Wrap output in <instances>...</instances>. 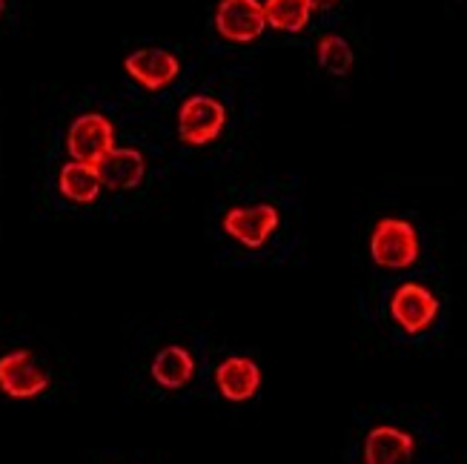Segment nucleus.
I'll return each mask as SVG.
<instances>
[{
  "mask_svg": "<svg viewBox=\"0 0 467 464\" xmlns=\"http://www.w3.org/2000/svg\"><path fill=\"white\" fill-rule=\"evenodd\" d=\"M6 12V0H0V15H4Z\"/></svg>",
  "mask_w": 467,
  "mask_h": 464,
  "instance_id": "obj_17",
  "label": "nucleus"
},
{
  "mask_svg": "<svg viewBox=\"0 0 467 464\" xmlns=\"http://www.w3.org/2000/svg\"><path fill=\"white\" fill-rule=\"evenodd\" d=\"M195 373V361L187 347H164L155 361H152V378L158 381L164 390H181L190 385V378Z\"/></svg>",
  "mask_w": 467,
  "mask_h": 464,
  "instance_id": "obj_13",
  "label": "nucleus"
},
{
  "mask_svg": "<svg viewBox=\"0 0 467 464\" xmlns=\"http://www.w3.org/2000/svg\"><path fill=\"white\" fill-rule=\"evenodd\" d=\"M278 210L270 204H255V207H233L224 215V232L238 241V244L258 250L270 241V235L278 230Z\"/></svg>",
  "mask_w": 467,
  "mask_h": 464,
  "instance_id": "obj_6",
  "label": "nucleus"
},
{
  "mask_svg": "<svg viewBox=\"0 0 467 464\" xmlns=\"http://www.w3.org/2000/svg\"><path fill=\"white\" fill-rule=\"evenodd\" d=\"M57 187H60V195L72 201V204H92V201H98L100 190H104L98 170L92 164H80V160H69V164L60 170Z\"/></svg>",
  "mask_w": 467,
  "mask_h": 464,
  "instance_id": "obj_12",
  "label": "nucleus"
},
{
  "mask_svg": "<svg viewBox=\"0 0 467 464\" xmlns=\"http://www.w3.org/2000/svg\"><path fill=\"white\" fill-rule=\"evenodd\" d=\"M310 4L307 0H267L264 4V17H267V26L278 32H301L310 24Z\"/></svg>",
  "mask_w": 467,
  "mask_h": 464,
  "instance_id": "obj_14",
  "label": "nucleus"
},
{
  "mask_svg": "<svg viewBox=\"0 0 467 464\" xmlns=\"http://www.w3.org/2000/svg\"><path fill=\"white\" fill-rule=\"evenodd\" d=\"M390 313L396 318V325L408 333L419 335L421 330H428L436 315H439V298L421 284H401L393 298H390Z\"/></svg>",
  "mask_w": 467,
  "mask_h": 464,
  "instance_id": "obj_5",
  "label": "nucleus"
},
{
  "mask_svg": "<svg viewBox=\"0 0 467 464\" xmlns=\"http://www.w3.org/2000/svg\"><path fill=\"white\" fill-rule=\"evenodd\" d=\"M95 170H98L100 184H104L107 190L120 192V190H132L144 180L147 160L138 150L127 147V150H112Z\"/></svg>",
  "mask_w": 467,
  "mask_h": 464,
  "instance_id": "obj_11",
  "label": "nucleus"
},
{
  "mask_svg": "<svg viewBox=\"0 0 467 464\" xmlns=\"http://www.w3.org/2000/svg\"><path fill=\"white\" fill-rule=\"evenodd\" d=\"M416 441L399 428H373L364 438V464H408L413 459Z\"/></svg>",
  "mask_w": 467,
  "mask_h": 464,
  "instance_id": "obj_9",
  "label": "nucleus"
},
{
  "mask_svg": "<svg viewBox=\"0 0 467 464\" xmlns=\"http://www.w3.org/2000/svg\"><path fill=\"white\" fill-rule=\"evenodd\" d=\"M227 109L213 95H190L178 109V135L190 147H204L224 132Z\"/></svg>",
  "mask_w": 467,
  "mask_h": 464,
  "instance_id": "obj_2",
  "label": "nucleus"
},
{
  "mask_svg": "<svg viewBox=\"0 0 467 464\" xmlns=\"http://www.w3.org/2000/svg\"><path fill=\"white\" fill-rule=\"evenodd\" d=\"M370 255L384 270H408L419 258L416 227L404 218H381L370 235Z\"/></svg>",
  "mask_w": 467,
  "mask_h": 464,
  "instance_id": "obj_1",
  "label": "nucleus"
},
{
  "mask_svg": "<svg viewBox=\"0 0 467 464\" xmlns=\"http://www.w3.org/2000/svg\"><path fill=\"white\" fill-rule=\"evenodd\" d=\"M67 150H69L72 160L98 167L100 160L115 150L112 120L98 112H87V115L75 118L67 132Z\"/></svg>",
  "mask_w": 467,
  "mask_h": 464,
  "instance_id": "obj_3",
  "label": "nucleus"
},
{
  "mask_svg": "<svg viewBox=\"0 0 467 464\" xmlns=\"http://www.w3.org/2000/svg\"><path fill=\"white\" fill-rule=\"evenodd\" d=\"M124 69L135 77L140 87L158 92L170 87L181 72V60L167 49H138L124 60Z\"/></svg>",
  "mask_w": 467,
  "mask_h": 464,
  "instance_id": "obj_8",
  "label": "nucleus"
},
{
  "mask_svg": "<svg viewBox=\"0 0 467 464\" xmlns=\"http://www.w3.org/2000/svg\"><path fill=\"white\" fill-rule=\"evenodd\" d=\"M316 57L330 75H348L353 69V49L341 35H324L316 44Z\"/></svg>",
  "mask_w": 467,
  "mask_h": 464,
  "instance_id": "obj_15",
  "label": "nucleus"
},
{
  "mask_svg": "<svg viewBox=\"0 0 467 464\" xmlns=\"http://www.w3.org/2000/svg\"><path fill=\"white\" fill-rule=\"evenodd\" d=\"M215 29L230 44H253L267 29L261 0H221L215 6Z\"/></svg>",
  "mask_w": 467,
  "mask_h": 464,
  "instance_id": "obj_4",
  "label": "nucleus"
},
{
  "mask_svg": "<svg viewBox=\"0 0 467 464\" xmlns=\"http://www.w3.org/2000/svg\"><path fill=\"white\" fill-rule=\"evenodd\" d=\"M49 387V376L35 365L29 350H15L0 358V390L12 398H35Z\"/></svg>",
  "mask_w": 467,
  "mask_h": 464,
  "instance_id": "obj_7",
  "label": "nucleus"
},
{
  "mask_svg": "<svg viewBox=\"0 0 467 464\" xmlns=\"http://www.w3.org/2000/svg\"><path fill=\"white\" fill-rule=\"evenodd\" d=\"M215 385L227 401H250L261 387V370L253 358L233 356L218 365Z\"/></svg>",
  "mask_w": 467,
  "mask_h": 464,
  "instance_id": "obj_10",
  "label": "nucleus"
},
{
  "mask_svg": "<svg viewBox=\"0 0 467 464\" xmlns=\"http://www.w3.org/2000/svg\"><path fill=\"white\" fill-rule=\"evenodd\" d=\"M310 9H327V6H336L338 0H307Z\"/></svg>",
  "mask_w": 467,
  "mask_h": 464,
  "instance_id": "obj_16",
  "label": "nucleus"
}]
</instances>
